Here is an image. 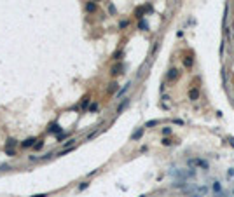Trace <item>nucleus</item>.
<instances>
[{
  "label": "nucleus",
  "mask_w": 234,
  "mask_h": 197,
  "mask_svg": "<svg viewBox=\"0 0 234 197\" xmlns=\"http://www.w3.org/2000/svg\"><path fill=\"white\" fill-rule=\"evenodd\" d=\"M156 124H159V120H150L145 124V128H152V126H156Z\"/></svg>",
  "instance_id": "nucleus-5"
},
{
  "label": "nucleus",
  "mask_w": 234,
  "mask_h": 197,
  "mask_svg": "<svg viewBox=\"0 0 234 197\" xmlns=\"http://www.w3.org/2000/svg\"><path fill=\"white\" fill-rule=\"evenodd\" d=\"M183 65H185L187 68H190V66H192V58H185L183 59Z\"/></svg>",
  "instance_id": "nucleus-3"
},
{
  "label": "nucleus",
  "mask_w": 234,
  "mask_h": 197,
  "mask_svg": "<svg viewBox=\"0 0 234 197\" xmlns=\"http://www.w3.org/2000/svg\"><path fill=\"white\" fill-rule=\"evenodd\" d=\"M32 143H33V139L30 138V139H26V141H24V143H23V147H30V145H32Z\"/></svg>",
  "instance_id": "nucleus-9"
},
{
  "label": "nucleus",
  "mask_w": 234,
  "mask_h": 197,
  "mask_svg": "<svg viewBox=\"0 0 234 197\" xmlns=\"http://www.w3.org/2000/svg\"><path fill=\"white\" fill-rule=\"evenodd\" d=\"M189 99H190V101H196V99H199V89H198V87H192V89H189Z\"/></svg>",
  "instance_id": "nucleus-1"
},
{
  "label": "nucleus",
  "mask_w": 234,
  "mask_h": 197,
  "mask_svg": "<svg viewBox=\"0 0 234 197\" xmlns=\"http://www.w3.org/2000/svg\"><path fill=\"white\" fill-rule=\"evenodd\" d=\"M141 133H143V129H140V131H136V133L133 134V139H138V138L141 136Z\"/></svg>",
  "instance_id": "nucleus-7"
},
{
  "label": "nucleus",
  "mask_w": 234,
  "mask_h": 197,
  "mask_svg": "<svg viewBox=\"0 0 234 197\" xmlns=\"http://www.w3.org/2000/svg\"><path fill=\"white\" fill-rule=\"evenodd\" d=\"M163 133H164V134H170V133H171V129H170V128H164V129H163Z\"/></svg>",
  "instance_id": "nucleus-10"
},
{
  "label": "nucleus",
  "mask_w": 234,
  "mask_h": 197,
  "mask_svg": "<svg viewBox=\"0 0 234 197\" xmlns=\"http://www.w3.org/2000/svg\"><path fill=\"white\" fill-rule=\"evenodd\" d=\"M86 9H88V11H89V12H93V11H96V5H94L93 2H89L88 5H86Z\"/></svg>",
  "instance_id": "nucleus-4"
},
{
  "label": "nucleus",
  "mask_w": 234,
  "mask_h": 197,
  "mask_svg": "<svg viewBox=\"0 0 234 197\" xmlns=\"http://www.w3.org/2000/svg\"><path fill=\"white\" fill-rule=\"evenodd\" d=\"M178 75H180V73H178V70H176V68H171L170 73H168V79H170V80H175V79H178Z\"/></svg>",
  "instance_id": "nucleus-2"
},
{
  "label": "nucleus",
  "mask_w": 234,
  "mask_h": 197,
  "mask_svg": "<svg viewBox=\"0 0 234 197\" xmlns=\"http://www.w3.org/2000/svg\"><path fill=\"white\" fill-rule=\"evenodd\" d=\"M213 188H215V192H220V190H222V187H220V183H218V181H215V183H213Z\"/></svg>",
  "instance_id": "nucleus-6"
},
{
  "label": "nucleus",
  "mask_w": 234,
  "mask_h": 197,
  "mask_svg": "<svg viewBox=\"0 0 234 197\" xmlns=\"http://www.w3.org/2000/svg\"><path fill=\"white\" fill-rule=\"evenodd\" d=\"M140 28H147V23H145V21H140Z\"/></svg>",
  "instance_id": "nucleus-11"
},
{
  "label": "nucleus",
  "mask_w": 234,
  "mask_h": 197,
  "mask_svg": "<svg viewBox=\"0 0 234 197\" xmlns=\"http://www.w3.org/2000/svg\"><path fill=\"white\" fill-rule=\"evenodd\" d=\"M163 145H166V147L171 145V139H170V138H164V139H163Z\"/></svg>",
  "instance_id": "nucleus-8"
}]
</instances>
